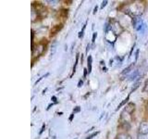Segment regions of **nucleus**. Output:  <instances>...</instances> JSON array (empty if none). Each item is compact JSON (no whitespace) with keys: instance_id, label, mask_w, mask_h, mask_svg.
Wrapping results in <instances>:
<instances>
[{"instance_id":"1","label":"nucleus","mask_w":148,"mask_h":139,"mask_svg":"<svg viewBox=\"0 0 148 139\" xmlns=\"http://www.w3.org/2000/svg\"><path fill=\"white\" fill-rule=\"evenodd\" d=\"M110 31H112V32L116 35H119L123 32V28L119 24V21H114L112 23H110Z\"/></svg>"},{"instance_id":"2","label":"nucleus","mask_w":148,"mask_h":139,"mask_svg":"<svg viewBox=\"0 0 148 139\" xmlns=\"http://www.w3.org/2000/svg\"><path fill=\"white\" fill-rule=\"evenodd\" d=\"M132 26L135 28V29H137L138 27H140L143 24V21L141 19V17H134L132 19Z\"/></svg>"},{"instance_id":"3","label":"nucleus","mask_w":148,"mask_h":139,"mask_svg":"<svg viewBox=\"0 0 148 139\" xmlns=\"http://www.w3.org/2000/svg\"><path fill=\"white\" fill-rule=\"evenodd\" d=\"M139 133H148V122H143L139 127Z\"/></svg>"},{"instance_id":"4","label":"nucleus","mask_w":148,"mask_h":139,"mask_svg":"<svg viewBox=\"0 0 148 139\" xmlns=\"http://www.w3.org/2000/svg\"><path fill=\"white\" fill-rule=\"evenodd\" d=\"M139 75H140V71H139V70H135V71H133V72H132L131 74H130L129 80L130 81H134Z\"/></svg>"},{"instance_id":"5","label":"nucleus","mask_w":148,"mask_h":139,"mask_svg":"<svg viewBox=\"0 0 148 139\" xmlns=\"http://www.w3.org/2000/svg\"><path fill=\"white\" fill-rule=\"evenodd\" d=\"M57 48H58V42L57 41H54L52 43V45H51V57H53V56L55 55L56 51H57Z\"/></svg>"},{"instance_id":"6","label":"nucleus","mask_w":148,"mask_h":139,"mask_svg":"<svg viewBox=\"0 0 148 139\" xmlns=\"http://www.w3.org/2000/svg\"><path fill=\"white\" fill-rule=\"evenodd\" d=\"M92 56H89L87 59V70L89 74L92 72Z\"/></svg>"},{"instance_id":"7","label":"nucleus","mask_w":148,"mask_h":139,"mask_svg":"<svg viewBox=\"0 0 148 139\" xmlns=\"http://www.w3.org/2000/svg\"><path fill=\"white\" fill-rule=\"evenodd\" d=\"M134 65H135V63H132L131 65H130L129 67H127L126 69H124L123 71H122V72H121V74H129L130 72H131L132 71V69H133V67H134Z\"/></svg>"},{"instance_id":"8","label":"nucleus","mask_w":148,"mask_h":139,"mask_svg":"<svg viewBox=\"0 0 148 139\" xmlns=\"http://www.w3.org/2000/svg\"><path fill=\"white\" fill-rule=\"evenodd\" d=\"M117 139H132V137L130 134H128L126 133H121L118 136Z\"/></svg>"},{"instance_id":"9","label":"nucleus","mask_w":148,"mask_h":139,"mask_svg":"<svg viewBox=\"0 0 148 139\" xmlns=\"http://www.w3.org/2000/svg\"><path fill=\"white\" fill-rule=\"evenodd\" d=\"M79 57H80V54H79V53H77V55H76V59H75V63H74V66H73V71H72L71 77L73 76V74L76 72V68H77L78 61H79Z\"/></svg>"},{"instance_id":"10","label":"nucleus","mask_w":148,"mask_h":139,"mask_svg":"<svg viewBox=\"0 0 148 139\" xmlns=\"http://www.w3.org/2000/svg\"><path fill=\"white\" fill-rule=\"evenodd\" d=\"M61 29H62V25H58V26H56V27L54 28V29H53L52 31H51V35H55L58 32H59Z\"/></svg>"},{"instance_id":"11","label":"nucleus","mask_w":148,"mask_h":139,"mask_svg":"<svg viewBox=\"0 0 148 139\" xmlns=\"http://www.w3.org/2000/svg\"><path fill=\"white\" fill-rule=\"evenodd\" d=\"M129 99H130V95H129V96H128L126 97V98H125V99H124V100H123V101L121 102V103H120V104H119V105L118 106V108H117V110H119V109L120 108H121V107H123V106H124L125 104H126L127 102L129 101Z\"/></svg>"},{"instance_id":"12","label":"nucleus","mask_w":148,"mask_h":139,"mask_svg":"<svg viewBox=\"0 0 148 139\" xmlns=\"http://www.w3.org/2000/svg\"><path fill=\"white\" fill-rule=\"evenodd\" d=\"M137 139H148V133H139Z\"/></svg>"},{"instance_id":"13","label":"nucleus","mask_w":148,"mask_h":139,"mask_svg":"<svg viewBox=\"0 0 148 139\" xmlns=\"http://www.w3.org/2000/svg\"><path fill=\"white\" fill-rule=\"evenodd\" d=\"M48 75H49V72H47V73H45V75H43V76H42V77H40V78L38 79V80H37V81L35 82V83H34V85H37V83H40V82H41L42 80H43V79H44V78H45V77H47Z\"/></svg>"},{"instance_id":"14","label":"nucleus","mask_w":148,"mask_h":139,"mask_svg":"<svg viewBox=\"0 0 148 139\" xmlns=\"http://www.w3.org/2000/svg\"><path fill=\"white\" fill-rule=\"evenodd\" d=\"M140 83H141L140 82H137L135 85H134V87H132V91H131V93H130V94H132V93H133L134 91H135L137 88L139 87V85H140Z\"/></svg>"},{"instance_id":"15","label":"nucleus","mask_w":148,"mask_h":139,"mask_svg":"<svg viewBox=\"0 0 148 139\" xmlns=\"http://www.w3.org/2000/svg\"><path fill=\"white\" fill-rule=\"evenodd\" d=\"M98 133H99V132H95V133H92L91 134V136H89L88 137H86L85 139H92V138H94L95 136H96Z\"/></svg>"},{"instance_id":"16","label":"nucleus","mask_w":148,"mask_h":139,"mask_svg":"<svg viewBox=\"0 0 148 139\" xmlns=\"http://www.w3.org/2000/svg\"><path fill=\"white\" fill-rule=\"evenodd\" d=\"M80 111H81V107L77 106V107H75V109H73V113L75 114V113H78V112H80Z\"/></svg>"},{"instance_id":"17","label":"nucleus","mask_w":148,"mask_h":139,"mask_svg":"<svg viewBox=\"0 0 148 139\" xmlns=\"http://www.w3.org/2000/svg\"><path fill=\"white\" fill-rule=\"evenodd\" d=\"M96 37H97V32H94V34H92V44H95Z\"/></svg>"},{"instance_id":"18","label":"nucleus","mask_w":148,"mask_h":139,"mask_svg":"<svg viewBox=\"0 0 148 139\" xmlns=\"http://www.w3.org/2000/svg\"><path fill=\"white\" fill-rule=\"evenodd\" d=\"M108 1H106V0H105V1H103V2H102V5H101L100 8H101V9H103V8L106 6V5H108Z\"/></svg>"},{"instance_id":"19","label":"nucleus","mask_w":148,"mask_h":139,"mask_svg":"<svg viewBox=\"0 0 148 139\" xmlns=\"http://www.w3.org/2000/svg\"><path fill=\"white\" fill-rule=\"evenodd\" d=\"M45 124L44 123L43 125H42V128H41V130H40V132H39V134H40V136H41V134H42V133H44V131H45Z\"/></svg>"},{"instance_id":"20","label":"nucleus","mask_w":148,"mask_h":139,"mask_svg":"<svg viewBox=\"0 0 148 139\" xmlns=\"http://www.w3.org/2000/svg\"><path fill=\"white\" fill-rule=\"evenodd\" d=\"M83 35H84V31H81L80 32H79V35H78V37H79V38H80V39H82V37H83Z\"/></svg>"},{"instance_id":"21","label":"nucleus","mask_w":148,"mask_h":139,"mask_svg":"<svg viewBox=\"0 0 148 139\" xmlns=\"http://www.w3.org/2000/svg\"><path fill=\"white\" fill-rule=\"evenodd\" d=\"M57 99H58V98H57V96H53L52 97H51V100H52L53 103H58Z\"/></svg>"},{"instance_id":"22","label":"nucleus","mask_w":148,"mask_h":139,"mask_svg":"<svg viewBox=\"0 0 148 139\" xmlns=\"http://www.w3.org/2000/svg\"><path fill=\"white\" fill-rule=\"evenodd\" d=\"M87 73H88V70H87V69H84V70H83V77L86 78Z\"/></svg>"},{"instance_id":"23","label":"nucleus","mask_w":148,"mask_h":139,"mask_svg":"<svg viewBox=\"0 0 148 139\" xmlns=\"http://www.w3.org/2000/svg\"><path fill=\"white\" fill-rule=\"evenodd\" d=\"M82 85H83V81H82V80H80V81H79V83H78V87H82Z\"/></svg>"},{"instance_id":"24","label":"nucleus","mask_w":148,"mask_h":139,"mask_svg":"<svg viewBox=\"0 0 148 139\" xmlns=\"http://www.w3.org/2000/svg\"><path fill=\"white\" fill-rule=\"evenodd\" d=\"M73 118H74V113L72 112V113L71 114V116H69V122H72Z\"/></svg>"},{"instance_id":"25","label":"nucleus","mask_w":148,"mask_h":139,"mask_svg":"<svg viewBox=\"0 0 148 139\" xmlns=\"http://www.w3.org/2000/svg\"><path fill=\"white\" fill-rule=\"evenodd\" d=\"M139 58V49L136 50V53H135V60H137Z\"/></svg>"},{"instance_id":"26","label":"nucleus","mask_w":148,"mask_h":139,"mask_svg":"<svg viewBox=\"0 0 148 139\" xmlns=\"http://www.w3.org/2000/svg\"><path fill=\"white\" fill-rule=\"evenodd\" d=\"M145 90L148 92V81H147V82H146V83H145Z\"/></svg>"},{"instance_id":"27","label":"nucleus","mask_w":148,"mask_h":139,"mask_svg":"<svg viewBox=\"0 0 148 139\" xmlns=\"http://www.w3.org/2000/svg\"><path fill=\"white\" fill-rule=\"evenodd\" d=\"M90 44H88L87 45V47H86V53H88V51H89V49H90Z\"/></svg>"},{"instance_id":"28","label":"nucleus","mask_w":148,"mask_h":139,"mask_svg":"<svg viewBox=\"0 0 148 139\" xmlns=\"http://www.w3.org/2000/svg\"><path fill=\"white\" fill-rule=\"evenodd\" d=\"M97 9H98V7L95 6V9H94V14H95V13L97 12Z\"/></svg>"},{"instance_id":"29","label":"nucleus","mask_w":148,"mask_h":139,"mask_svg":"<svg viewBox=\"0 0 148 139\" xmlns=\"http://www.w3.org/2000/svg\"><path fill=\"white\" fill-rule=\"evenodd\" d=\"M47 3H51L54 5V3H58V1H57V0H56V1H47Z\"/></svg>"},{"instance_id":"30","label":"nucleus","mask_w":148,"mask_h":139,"mask_svg":"<svg viewBox=\"0 0 148 139\" xmlns=\"http://www.w3.org/2000/svg\"><path fill=\"white\" fill-rule=\"evenodd\" d=\"M112 64H113V59H110V61H109V65H110V66H112Z\"/></svg>"},{"instance_id":"31","label":"nucleus","mask_w":148,"mask_h":139,"mask_svg":"<svg viewBox=\"0 0 148 139\" xmlns=\"http://www.w3.org/2000/svg\"><path fill=\"white\" fill-rule=\"evenodd\" d=\"M46 90H47V88H45V90L43 91V95H45V92H46Z\"/></svg>"},{"instance_id":"32","label":"nucleus","mask_w":148,"mask_h":139,"mask_svg":"<svg viewBox=\"0 0 148 139\" xmlns=\"http://www.w3.org/2000/svg\"><path fill=\"white\" fill-rule=\"evenodd\" d=\"M103 71L104 72H106V71H108V69H106V68H103Z\"/></svg>"},{"instance_id":"33","label":"nucleus","mask_w":148,"mask_h":139,"mask_svg":"<svg viewBox=\"0 0 148 139\" xmlns=\"http://www.w3.org/2000/svg\"><path fill=\"white\" fill-rule=\"evenodd\" d=\"M147 110H148V108H147Z\"/></svg>"}]
</instances>
